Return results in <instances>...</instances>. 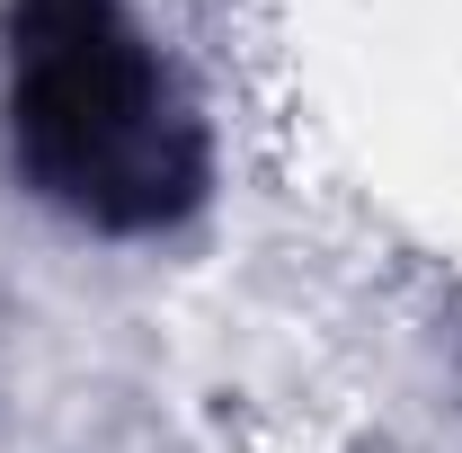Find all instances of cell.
Here are the masks:
<instances>
[{"label":"cell","instance_id":"cell-1","mask_svg":"<svg viewBox=\"0 0 462 453\" xmlns=\"http://www.w3.org/2000/svg\"><path fill=\"white\" fill-rule=\"evenodd\" d=\"M9 152L98 231L178 223L205 196V134L125 0H9Z\"/></svg>","mask_w":462,"mask_h":453}]
</instances>
